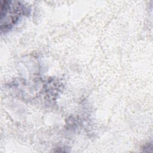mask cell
Here are the masks:
<instances>
[{"label":"cell","mask_w":153,"mask_h":153,"mask_svg":"<svg viewBox=\"0 0 153 153\" xmlns=\"http://www.w3.org/2000/svg\"><path fill=\"white\" fill-rule=\"evenodd\" d=\"M24 5L20 2L1 1L0 13L1 32L11 28L24 13Z\"/></svg>","instance_id":"6da1fadb"}]
</instances>
